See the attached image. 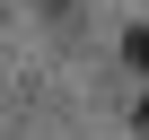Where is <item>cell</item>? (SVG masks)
<instances>
[{
  "label": "cell",
  "mask_w": 149,
  "mask_h": 140,
  "mask_svg": "<svg viewBox=\"0 0 149 140\" xmlns=\"http://www.w3.org/2000/svg\"><path fill=\"white\" fill-rule=\"evenodd\" d=\"M123 61H132V70H149V26H132V35H123Z\"/></svg>",
  "instance_id": "obj_1"
}]
</instances>
